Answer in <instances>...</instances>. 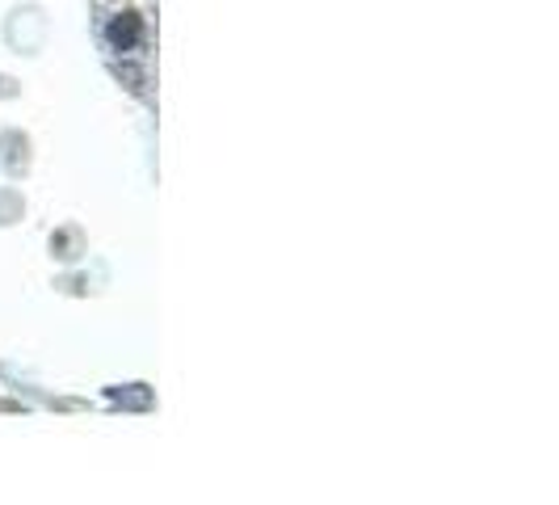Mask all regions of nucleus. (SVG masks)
I'll use <instances>...</instances> for the list:
<instances>
[{"mask_svg": "<svg viewBox=\"0 0 559 505\" xmlns=\"http://www.w3.org/2000/svg\"><path fill=\"white\" fill-rule=\"evenodd\" d=\"M110 43L114 47H122V51H131V47L140 43V17H135V13H122V17L110 26Z\"/></svg>", "mask_w": 559, "mask_h": 505, "instance_id": "nucleus-1", "label": "nucleus"}]
</instances>
